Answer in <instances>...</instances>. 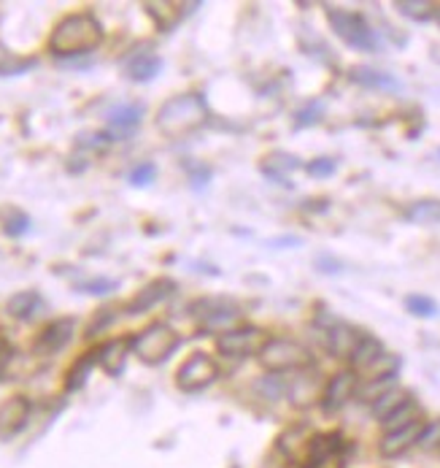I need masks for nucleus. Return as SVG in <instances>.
I'll return each mask as SVG.
<instances>
[{
	"instance_id": "f257e3e1",
	"label": "nucleus",
	"mask_w": 440,
	"mask_h": 468,
	"mask_svg": "<svg viewBox=\"0 0 440 468\" xmlns=\"http://www.w3.org/2000/svg\"><path fill=\"white\" fill-rule=\"evenodd\" d=\"M100 41H103V25L98 22V16L89 11H79V14H68L55 25L49 36V52L55 58H76L98 49Z\"/></svg>"
},
{
	"instance_id": "f03ea898",
	"label": "nucleus",
	"mask_w": 440,
	"mask_h": 468,
	"mask_svg": "<svg viewBox=\"0 0 440 468\" xmlns=\"http://www.w3.org/2000/svg\"><path fill=\"white\" fill-rule=\"evenodd\" d=\"M208 122V106L197 92H184L165 101L157 112V131L165 138H184Z\"/></svg>"
},
{
	"instance_id": "7ed1b4c3",
	"label": "nucleus",
	"mask_w": 440,
	"mask_h": 468,
	"mask_svg": "<svg viewBox=\"0 0 440 468\" xmlns=\"http://www.w3.org/2000/svg\"><path fill=\"white\" fill-rule=\"evenodd\" d=\"M327 22L332 27V33L351 49L357 52H376L378 38L373 33V27L368 25V19L357 11H349V8H335V5H327Z\"/></svg>"
},
{
	"instance_id": "20e7f679",
	"label": "nucleus",
	"mask_w": 440,
	"mask_h": 468,
	"mask_svg": "<svg viewBox=\"0 0 440 468\" xmlns=\"http://www.w3.org/2000/svg\"><path fill=\"white\" fill-rule=\"evenodd\" d=\"M179 344H182V335L176 334L171 325L152 323L149 328H143L141 334L132 338V352L138 355L141 363L160 366L179 349Z\"/></svg>"
},
{
	"instance_id": "39448f33",
	"label": "nucleus",
	"mask_w": 440,
	"mask_h": 468,
	"mask_svg": "<svg viewBox=\"0 0 440 468\" xmlns=\"http://www.w3.org/2000/svg\"><path fill=\"white\" fill-rule=\"evenodd\" d=\"M262 366L273 374H284V371H306L311 366V352L295 341V338H270L267 346L259 355Z\"/></svg>"
},
{
	"instance_id": "423d86ee",
	"label": "nucleus",
	"mask_w": 440,
	"mask_h": 468,
	"mask_svg": "<svg viewBox=\"0 0 440 468\" xmlns=\"http://www.w3.org/2000/svg\"><path fill=\"white\" fill-rule=\"evenodd\" d=\"M216 379H219V366L205 352H194L176 371V385L182 393H200V390L211 388Z\"/></svg>"
},
{
	"instance_id": "0eeeda50",
	"label": "nucleus",
	"mask_w": 440,
	"mask_h": 468,
	"mask_svg": "<svg viewBox=\"0 0 440 468\" xmlns=\"http://www.w3.org/2000/svg\"><path fill=\"white\" fill-rule=\"evenodd\" d=\"M270 335L265 334L262 328L254 325H244V328H233L219 335L216 346L222 355L227 357H252V355H262V349L267 346Z\"/></svg>"
},
{
	"instance_id": "6e6552de",
	"label": "nucleus",
	"mask_w": 440,
	"mask_h": 468,
	"mask_svg": "<svg viewBox=\"0 0 440 468\" xmlns=\"http://www.w3.org/2000/svg\"><path fill=\"white\" fill-rule=\"evenodd\" d=\"M357 390H360V377H357V371H354V368L338 371V374L327 382V388H324V393H321V406H324V411H340L346 403L357 396Z\"/></svg>"
},
{
	"instance_id": "1a4fd4ad",
	"label": "nucleus",
	"mask_w": 440,
	"mask_h": 468,
	"mask_svg": "<svg viewBox=\"0 0 440 468\" xmlns=\"http://www.w3.org/2000/svg\"><path fill=\"white\" fill-rule=\"evenodd\" d=\"M30 411H33V403L25 396H14V399L0 403V439L8 441V439L19 436L30 422Z\"/></svg>"
},
{
	"instance_id": "9d476101",
	"label": "nucleus",
	"mask_w": 440,
	"mask_h": 468,
	"mask_svg": "<svg viewBox=\"0 0 440 468\" xmlns=\"http://www.w3.org/2000/svg\"><path fill=\"white\" fill-rule=\"evenodd\" d=\"M424 431V420H414L397 431H386V436L381 439V455L383 458H397L403 452H408L411 447H419V436Z\"/></svg>"
},
{
	"instance_id": "9b49d317",
	"label": "nucleus",
	"mask_w": 440,
	"mask_h": 468,
	"mask_svg": "<svg viewBox=\"0 0 440 468\" xmlns=\"http://www.w3.org/2000/svg\"><path fill=\"white\" fill-rule=\"evenodd\" d=\"M76 334V320L73 317H60L55 323H49L38 338H36V352L38 355H58L60 349H65L70 344V338Z\"/></svg>"
},
{
	"instance_id": "f8f14e48",
	"label": "nucleus",
	"mask_w": 440,
	"mask_h": 468,
	"mask_svg": "<svg viewBox=\"0 0 440 468\" xmlns=\"http://www.w3.org/2000/svg\"><path fill=\"white\" fill-rule=\"evenodd\" d=\"M173 292H176V284L171 279H154V282H149L146 287L138 290V295L127 303L125 312L127 314H143V312L154 309L157 303L168 301Z\"/></svg>"
},
{
	"instance_id": "ddd939ff",
	"label": "nucleus",
	"mask_w": 440,
	"mask_h": 468,
	"mask_svg": "<svg viewBox=\"0 0 440 468\" xmlns=\"http://www.w3.org/2000/svg\"><path fill=\"white\" fill-rule=\"evenodd\" d=\"M122 70L132 81H152L162 70V60L152 49H135L122 60Z\"/></svg>"
},
{
	"instance_id": "4468645a",
	"label": "nucleus",
	"mask_w": 440,
	"mask_h": 468,
	"mask_svg": "<svg viewBox=\"0 0 440 468\" xmlns=\"http://www.w3.org/2000/svg\"><path fill=\"white\" fill-rule=\"evenodd\" d=\"M132 349V338H111L98 346V363L109 377H120L125 371L127 352Z\"/></svg>"
},
{
	"instance_id": "2eb2a0df",
	"label": "nucleus",
	"mask_w": 440,
	"mask_h": 468,
	"mask_svg": "<svg viewBox=\"0 0 440 468\" xmlns=\"http://www.w3.org/2000/svg\"><path fill=\"white\" fill-rule=\"evenodd\" d=\"M143 120V106L141 103H117L109 112V131L111 138H125L130 135Z\"/></svg>"
},
{
	"instance_id": "dca6fc26",
	"label": "nucleus",
	"mask_w": 440,
	"mask_h": 468,
	"mask_svg": "<svg viewBox=\"0 0 440 468\" xmlns=\"http://www.w3.org/2000/svg\"><path fill=\"white\" fill-rule=\"evenodd\" d=\"M360 338H362V335L357 334L351 325H346V323H332V325L324 331V344H327V349H330L335 357H351V352L357 349Z\"/></svg>"
},
{
	"instance_id": "f3484780",
	"label": "nucleus",
	"mask_w": 440,
	"mask_h": 468,
	"mask_svg": "<svg viewBox=\"0 0 440 468\" xmlns=\"http://www.w3.org/2000/svg\"><path fill=\"white\" fill-rule=\"evenodd\" d=\"M351 81L360 87H368V90H381V92H400L403 90V84L392 73H383V70L371 66L351 68Z\"/></svg>"
},
{
	"instance_id": "a211bd4d",
	"label": "nucleus",
	"mask_w": 440,
	"mask_h": 468,
	"mask_svg": "<svg viewBox=\"0 0 440 468\" xmlns=\"http://www.w3.org/2000/svg\"><path fill=\"white\" fill-rule=\"evenodd\" d=\"M343 447V439L338 433H321V436H314L309 441V458L306 463L311 468H321L327 461H332Z\"/></svg>"
},
{
	"instance_id": "6ab92c4d",
	"label": "nucleus",
	"mask_w": 440,
	"mask_h": 468,
	"mask_svg": "<svg viewBox=\"0 0 440 468\" xmlns=\"http://www.w3.org/2000/svg\"><path fill=\"white\" fill-rule=\"evenodd\" d=\"M381 357H383V344L378 341L376 335H362V338H360V344H357V349L351 352V357H349V360H351V366H354V368H360V371H371Z\"/></svg>"
},
{
	"instance_id": "aec40b11",
	"label": "nucleus",
	"mask_w": 440,
	"mask_h": 468,
	"mask_svg": "<svg viewBox=\"0 0 440 468\" xmlns=\"http://www.w3.org/2000/svg\"><path fill=\"white\" fill-rule=\"evenodd\" d=\"M403 217L411 225H440V198H419L408 203Z\"/></svg>"
},
{
	"instance_id": "412c9836",
	"label": "nucleus",
	"mask_w": 440,
	"mask_h": 468,
	"mask_svg": "<svg viewBox=\"0 0 440 468\" xmlns=\"http://www.w3.org/2000/svg\"><path fill=\"white\" fill-rule=\"evenodd\" d=\"M300 168V157L298 154H289V152H273L262 160V171L270 176V179H278L287 185V174L298 171Z\"/></svg>"
},
{
	"instance_id": "4be33fe9",
	"label": "nucleus",
	"mask_w": 440,
	"mask_h": 468,
	"mask_svg": "<svg viewBox=\"0 0 440 468\" xmlns=\"http://www.w3.org/2000/svg\"><path fill=\"white\" fill-rule=\"evenodd\" d=\"M38 309H41V295L36 290H22V292L11 295L5 303V312L14 320H30Z\"/></svg>"
},
{
	"instance_id": "5701e85b",
	"label": "nucleus",
	"mask_w": 440,
	"mask_h": 468,
	"mask_svg": "<svg viewBox=\"0 0 440 468\" xmlns=\"http://www.w3.org/2000/svg\"><path fill=\"white\" fill-rule=\"evenodd\" d=\"M95 363H98V349H92V352L81 355V357H79V360L70 366L65 388H68L70 393H73V390H81V388L87 385V379H89V371L95 368Z\"/></svg>"
},
{
	"instance_id": "b1692460",
	"label": "nucleus",
	"mask_w": 440,
	"mask_h": 468,
	"mask_svg": "<svg viewBox=\"0 0 440 468\" xmlns=\"http://www.w3.org/2000/svg\"><path fill=\"white\" fill-rule=\"evenodd\" d=\"M143 8L149 11V16H152L162 30H171L184 14H189V11H184L189 5H184L182 11H173V8H179V3H143Z\"/></svg>"
},
{
	"instance_id": "393cba45",
	"label": "nucleus",
	"mask_w": 440,
	"mask_h": 468,
	"mask_svg": "<svg viewBox=\"0 0 440 468\" xmlns=\"http://www.w3.org/2000/svg\"><path fill=\"white\" fill-rule=\"evenodd\" d=\"M405 401H411V396H408L405 390H400V388H392V390H389V393H383L376 403H371L373 417L383 422L389 414H394V411H397V409H400Z\"/></svg>"
},
{
	"instance_id": "a878e982",
	"label": "nucleus",
	"mask_w": 440,
	"mask_h": 468,
	"mask_svg": "<svg viewBox=\"0 0 440 468\" xmlns=\"http://www.w3.org/2000/svg\"><path fill=\"white\" fill-rule=\"evenodd\" d=\"M394 8L414 22H427V19H435V14H438V5H433L427 0H397Z\"/></svg>"
},
{
	"instance_id": "bb28decb",
	"label": "nucleus",
	"mask_w": 440,
	"mask_h": 468,
	"mask_svg": "<svg viewBox=\"0 0 440 468\" xmlns=\"http://www.w3.org/2000/svg\"><path fill=\"white\" fill-rule=\"evenodd\" d=\"M0 228H3L5 236H22V233H27V228H30V217H27L22 208L8 206V208L0 211Z\"/></svg>"
},
{
	"instance_id": "cd10ccee",
	"label": "nucleus",
	"mask_w": 440,
	"mask_h": 468,
	"mask_svg": "<svg viewBox=\"0 0 440 468\" xmlns=\"http://www.w3.org/2000/svg\"><path fill=\"white\" fill-rule=\"evenodd\" d=\"M405 309H408L414 317H419V320H433V317H438V303H435L430 295H424V292H411V295H405Z\"/></svg>"
},
{
	"instance_id": "c85d7f7f",
	"label": "nucleus",
	"mask_w": 440,
	"mask_h": 468,
	"mask_svg": "<svg viewBox=\"0 0 440 468\" xmlns=\"http://www.w3.org/2000/svg\"><path fill=\"white\" fill-rule=\"evenodd\" d=\"M392 388H397V374H389V377H376V379H368V385H362L357 390V396L365 403H376L383 393H389Z\"/></svg>"
},
{
	"instance_id": "c756f323",
	"label": "nucleus",
	"mask_w": 440,
	"mask_h": 468,
	"mask_svg": "<svg viewBox=\"0 0 440 468\" xmlns=\"http://www.w3.org/2000/svg\"><path fill=\"white\" fill-rule=\"evenodd\" d=\"M414 420H419V406L414 401H405L394 414H389L381 425H383L386 431H397V428H403V425H408V422H414Z\"/></svg>"
},
{
	"instance_id": "7c9ffc66",
	"label": "nucleus",
	"mask_w": 440,
	"mask_h": 468,
	"mask_svg": "<svg viewBox=\"0 0 440 468\" xmlns=\"http://www.w3.org/2000/svg\"><path fill=\"white\" fill-rule=\"evenodd\" d=\"M33 66H36V60H22L19 55L8 52L0 44V76H16V73H22V70H27V68Z\"/></svg>"
},
{
	"instance_id": "2f4dec72",
	"label": "nucleus",
	"mask_w": 440,
	"mask_h": 468,
	"mask_svg": "<svg viewBox=\"0 0 440 468\" xmlns=\"http://www.w3.org/2000/svg\"><path fill=\"white\" fill-rule=\"evenodd\" d=\"M316 379L319 377H303L295 382V390H292V401L298 406H311L316 401Z\"/></svg>"
},
{
	"instance_id": "473e14b6",
	"label": "nucleus",
	"mask_w": 440,
	"mask_h": 468,
	"mask_svg": "<svg viewBox=\"0 0 440 468\" xmlns=\"http://www.w3.org/2000/svg\"><path fill=\"white\" fill-rule=\"evenodd\" d=\"M306 171H309V176H314V179H330V176L338 171V160H335V157H316V160H311V163L306 165Z\"/></svg>"
},
{
	"instance_id": "72a5a7b5",
	"label": "nucleus",
	"mask_w": 440,
	"mask_h": 468,
	"mask_svg": "<svg viewBox=\"0 0 440 468\" xmlns=\"http://www.w3.org/2000/svg\"><path fill=\"white\" fill-rule=\"evenodd\" d=\"M321 114H324V103H321V101H311L306 109H300V112H298V122H295V128H311V125H316V122L321 120Z\"/></svg>"
},
{
	"instance_id": "f704fd0d",
	"label": "nucleus",
	"mask_w": 440,
	"mask_h": 468,
	"mask_svg": "<svg viewBox=\"0 0 440 468\" xmlns=\"http://www.w3.org/2000/svg\"><path fill=\"white\" fill-rule=\"evenodd\" d=\"M154 176H157L154 163H138V165L130 171V185H135V187H146V185H152V182H154Z\"/></svg>"
},
{
	"instance_id": "c9c22d12",
	"label": "nucleus",
	"mask_w": 440,
	"mask_h": 468,
	"mask_svg": "<svg viewBox=\"0 0 440 468\" xmlns=\"http://www.w3.org/2000/svg\"><path fill=\"white\" fill-rule=\"evenodd\" d=\"M419 447H424V450L440 447V420L424 422V431H422V436H419Z\"/></svg>"
},
{
	"instance_id": "e433bc0d",
	"label": "nucleus",
	"mask_w": 440,
	"mask_h": 468,
	"mask_svg": "<svg viewBox=\"0 0 440 468\" xmlns=\"http://www.w3.org/2000/svg\"><path fill=\"white\" fill-rule=\"evenodd\" d=\"M114 287H117V282H109V279H95V282L81 284V290L89 295H103V292H111Z\"/></svg>"
},
{
	"instance_id": "4c0bfd02",
	"label": "nucleus",
	"mask_w": 440,
	"mask_h": 468,
	"mask_svg": "<svg viewBox=\"0 0 440 468\" xmlns=\"http://www.w3.org/2000/svg\"><path fill=\"white\" fill-rule=\"evenodd\" d=\"M114 317H117V314H111V309H103V312H98V314H95V320H92V323H89V328H87V335H95L98 331H103V328H106V325H109Z\"/></svg>"
},
{
	"instance_id": "58836bf2",
	"label": "nucleus",
	"mask_w": 440,
	"mask_h": 468,
	"mask_svg": "<svg viewBox=\"0 0 440 468\" xmlns=\"http://www.w3.org/2000/svg\"><path fill=\"white\" fill-rule=\"evenodd\" d=\"M11 360H14V346H11L5 338H0V379L5 377V371H8V366H11Z\"/></svg>"
},
{
	"instance_id": "ea45409f",
	"label": "nucleus",
	"mask_w": 440,
	"mask_h": 468,
	"mask_svg": "<svg viewBox=\"0 0 440 468\" xmlns=\"http://www.w3.org/2000/svg\"><path fill=\"white\" fill-rule=\"evenodd\" d=\"M435 19H438V25H440V8H438V14H435Z\"/></svg>"
},
{
	"instance_id": "a19ab883",
	"label": "nucleus",
	"mask_w": 440,
	"mask_h": 468,
	"mask_svg": "<svg viewBox=\"0 0 440 468\" xmlns=\"http://www.w3.org/2000/svg\"><path fill=\"white\" fill-rule=\"evenodd\" d=\"M438 154H440V152H438Z\"/></svg>"
}]
</instances>
